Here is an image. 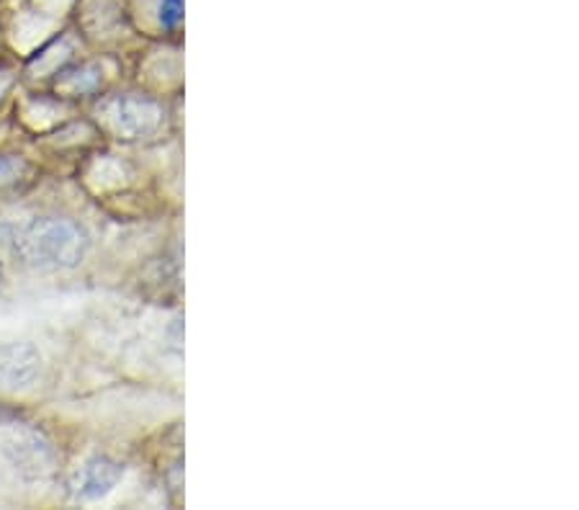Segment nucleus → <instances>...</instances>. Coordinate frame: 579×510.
Here are the masks:
<instances>
[{"mask_svg":"<svg viewBox=\"0 0 579 510\" xmlns=\"http://www.w3.org/2000/svg\"><path fill=\"white\" fill-rule=\"evenodd\" d=\"M11 83H13V75H11V73H8V70H3V67H0V98H3V96H6V93H8V89H11Z\"/></svg>","mask_w":579,"mask_h":510,"instance_id":"9","label":"nucleus"},{"mask_svg":"<svg viewBox=\"0 0 579 510\" xmlns=\"http://www.w3.org/2000/svg\"><path fill=\"white\" fill-rule=\"evenodd\" d=\"M31 166L21 155H0V194L19 191L29 180Z\"/></svg>","mask_w":579,"mask_h":510,"instance_id":"7","label":"nucleus"},{"mask_svg":"<svg viewBox=\"0 0 579 510\" xmlns=\"http://www.w3.org/2000/svg\"><path fill=\"white\" fill-rule=\"evenodd\" d=\"M15 457H13V465L27 469V467H34L39 472H44V469H50V461H52V451L50 446L39 441V438H29V441H19L13 446Z\"/></svg>","mask_w":579,"mask_h":510,"instance_id":"6","label":"nucleus"},{"mask_svg":"<svg viewBox=\"0 0 579 510\" xmlns=\"http://www.w3.org/2000/svg\"><path fill=\"white\" fill-rule=\"evenodd\" d=\"M101 81H104V75H101L96 67L77 65L62 73L57 89L65 91L67 96H88V93H96L101 89Z\"/></svg>","mask_w":579,"mask_h":510,"instance_id":"5","label":"nucleus"},{"mask_svg":"<svg viewBox=\"0 0 579 510\" xmlns=\"http://www.w3.org/2000/svg\"><path fill=\"white\" fill-rule=\"evenodd\" d=\"M101 129L108 132L114 139H124V143H135V139H145L160 132L162 106L155 98L135 96V93H119V96H108L96 108Z\"/></svg>","mask_w":579,"mask_h":510,"instance_id":"2","label":"nucleus"},{"mask_svg":"<svg viewBox=\"0 0 579 510\" xmlns=\"http://www.w3.org/2000/svg\"><path fill=\"white\" fill-rule=\"evenodd\" d=\"M158 19L162 29L173 31L183 21V0H160Z\"/></svg>","mask_w":579,"mask_h":510,"instance_id":"8","label":"nucleus"},{"mask_svg":"<svg viewBox=\"0 0 579 510\" xmlns=\"http://www.w3.org/2000/svg\"><path fill=\"white\" fill-rule=\"evenodd\" d=\"M0 289H3V266H0Z\"/></svg>","mask_w":579,"mask_h":510,"instance_id":"10","label":"nucleus"},{"mask_svg":"<svg viewBox=\"0 0 579 510\" xmlns=\"http://www.w3.org/2000/svg\"><path fill=\"white\" fill-rule=\"evenodd\" d=\"M91 248L88 232L70 217H39L15 235V256L31 269L67 271L83 263Z\"/></svg>","mask_w":579,"mask_h":510,"instance_id":"1","label":"nucleus"},{"mask_svg":"<svg viewBox=\"0 0 579 510\" xmlns=\"http://www.w3.org/2000/svg\"><path fill=\"white\" fill-rule=\"evenodd\" d=\"M124 477V465L108 457H93L77 469L73 477V496L75 500H101L112 492Z\"/></svg>","mask_w":579,"mask_h":510,"instance_id":"4","label":"nucleus"},{"mask_svg":"<svg viewBox=\"0 0 579 510\" xmlns=\"http://www.w3.org/2000/svg\"><path fill=\"white\" fill-rule=\"evenodd\" d=\"M42 374V353L31 343H0V389L21 392Z\"/></svg>","mask_w":579,"mask_h":510,"instance_id":"3","label":"nucleus"}]
</instances>
